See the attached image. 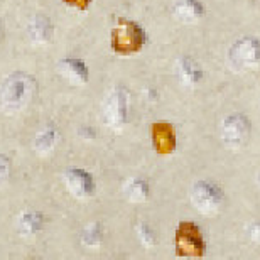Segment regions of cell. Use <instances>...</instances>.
I'll use <instances>...</instances> for the list:
<instances>
[{
	"instance_id": "ac0fdd59",
	"label": "cell",
	"mask_w": 260,
	"mask_h": 260,
	"mask_svg": "<svg viewBox=\"0 0 260 260\" xmlns=\"http://www.w3.org/2000/svg\"><path fill=\"white\" fill-rule=\"evenodd\" d=\"M137 235L140 238V242L149 248L154 247L155 242H157V237H155L154 230L147 225V223H140V225L137 226Z\"/></svg>"
},
{
	"instance_id": "5b68a950",
	"label": "cell",
	"mask_w": 260,
	"mask_h": 260,
	"mask_svg": "<svg viewBox=\"0 0 260 260\" xmlns=\"http://www.w3.org/2000/svg\"><path fill=\"white\" fill-rule=\"evenodd\" d=\"M252 125L243 113H232L221 123V140L230 150H240L248 142Z\"/></svg>"
},
{
	"instance_id": "ba28073f",
	"label": "cell",
	"mask_w": 260,
	"mask_h": 260,
	"mask_svg": "<svg viewBox=\"0 0 260 260\" xmlns=\"http://www.w3.org/2000/svg\"><path fill=\"white\" fill-rule=\"evenodd\" d=\"M64 184L66 189L75 198H90L95 194V181L90 173L85 169H68L64 173Z\"/></svg>"
},
{
	"instance_id": "6da1fadb",
	"label": "cell",
	"mask_w": 260,
	"mask_h": 260,
	"mask_svg": "<svg viewBox=\"0 0 260 260\" xmlns=\"http://www.w3.org/2000/svg\"><path fill=\"white\" fill-rule=\"evenodd\" d=\"M36 81L22 71H15L7 76L0 86V105L5 112H19L32 100Z\"/></svg>"
},
{
	"instance_id": "277c9868",
	"label": "cell",
	"mask_w": 260,
	"mask_h": 260,
	"mask_svg": "<svg viewBox=\"0 0 260 260\" xmlns=\"http://www.w3.org/2000/svg\"><path fill=\"white\" fill-rule=\"evenodd\" d=\"M223 191L211 181H198L191 188V203L198 211L206 216L216 215L223 205Z\"/></svg>"
},
{
	"instance_id": "7a4b0ae2",
	"label": "cell",
	"mask_w": 260,
	"mask_h": 260,
	"mask_svg": "<svg viewBox=\"0 0 260 260\" xmlns=\"http://www.w3.org/2000/svg\"><path fill=\"white\" fill-rule=\"evenodd\" d=\"M127 105L128 91L125 86L118 85L108 93L102 105V118L108 127L113 130H120L127 123Z\"/></svg>"
},
{
	"instance_id": "ffe728a7",
	"label": "cell",
	"mask_w": 260,
	"mask_h": 260,
	"mask_svg": "<svg viewBox=\"0 0 260 260\" xmlns=\"http://www.w3.org/2000/svg\"><path fill=\"white\" fill-rule=\"evenodd\" d=\"M9 173H10V160L5 157V155L0 154V184L5 181Z\"/></svg>"
},
{
	"instance_id": "e0dca14e",
	"label": "cell",
	"mask_w": 260,
	"mask_h": 260,
	"mask_svg": "<svg viewBox=\"0 0 260 260\" xmlns=\"http://www.w3.org/2000/svg\"><path fill=\"white\" fill-rule=\"evenodd\" d=\"M102 240H103V228L100 223H91V225H88L81 232V242L85 247L96 248L100 247Z\"/></svg>"
},
{
	"instance_id": "8fae6325",
	"label": "cell",
	"mask_w": 260,
	"mask_h": 260,
	"mask_svg": "<svg viewBox=\"0 0 260 260\" xmlns=\"http://www.w3.org/2000/svg\"><path fill=\"white\" fill-rule=\"evenodd\" d=\"M173 15L181 24H194L203 19L205 15V7L200 0H179L174 5Z\"/></svg>"
},
{
	"instance_id": "2e32d148",
	"label": "cell",
	"mask_w": 260,
	"mask_h": 260,
	"mask_svg": "<svg viewBox=\"0 0 260 260\" xmlns=\"http://www.w3.org/2000/svg\"><path fill=\"white\" fill-rule=\"evenodd\" d=\"M59 135L58 130L54 127H46L43 132H41L34 140V149L38 150L39 154H48L54 149L56 142H58Z\"/></svg>"
},
{
	"instance_id": "9a60e30c",
	"label": "cell",
	"mask_w": 260,
	"mask_h": 260,
	"mask_svg": "<svg viewBox=\"0 0 260 260\" xmlns=\"http://www.w3.org/2000/svg\"><path fill=\"white\" fill-rule=\"evenodd\" d=\"M149 184L147 181L140 178H132L127 181L125 188H123V194L128 201L132 203H142L149 198Z\"/></svg>"
},
{
	"instance_id": "4fadbf2b",
	"label": "cell",
	"mask_w": 260,
	"mask_h": 260,
	"mask_svg": "<svg viewBox=\"0 0 260 260\" xmlns=\"http://www.w3.org/2000/svg\"><path fill=\"white\" fill-rule=\"evenodd\" d=\"M154 147L160 154H173L176 149V135L174 130L168 123H155L152 128Z\"/></svg>"
},
{
	"instance_id": "52a82bcc",
	"label": "cell",
	"mask_w": 260,
	"mask_h": 260,
	"mask_svg": "<svg viewBox=\"0 0 260 260\" xmlns=\"http://www.w3.org/2000/svg\"><path fill=\"white\" fill-rule=\"evenodd\" d=\"M112 43H113V49L118 54L137 53L145 43V34L137 24L123 20L118 27L113 29Z\"/></svg>"
},
{
	"instance_id": "30bf717a",
	"label": "cell",
	"mask_w": 260,
	"mask_h": 260,
	"mask_svg": "<svg viewBox=\"0 0 260 260\" xmlns=\"http://www.w3.org/2000/svg\"><path fill=\"white\" fill-rule=\"evenodd\" d=\"M176 76H178L179 83L186 88H193L196 85H200L203 80V70L200 63L196 59H193L191 56H183L176 61L174 66Z\"/></svg>"
},
{
	"instance_id": "9c48e42d",
	"label": "cell",
	"mask_w": 260,
	"mask_h": 260,
	"mask_svg": "<svg viewBox=\"0 0 260 260\" xmlns=\"http://www.w3.org/2000/svg\"><path fill=\"white\" fill-rule=\"evenodd\" d=\"M58 73L61 78L70 83L73 86H83L86 85L90 80V71L88 66L85 64V61L78 59V58H66L58 64Z\"/></svg>"
},
{
	"instance_id": "7c38bea8",
	"label": "cell",
	"mask_w": 260,
	"mask_h": 260,
	"mask_svg": "<svg viewBox=\"0 0 260 260\" xmlns=\"http://www.w3.org/2000/svg\"><path fill=\"white\" fill-rule=\"evenodd\" d=\"M27 36L34 44H48L53 38V24L44 15H36L27 25Z\"/></svg>"
},
{
	"instance_id": "d6986e66",
	"label": "cell",
	"mask_w": 260,
	"mask_h": 260,
	"mask_svg": "<svg viewBox=\"0 0 260 260\" xmlns=\"http://www.w3.org/2000/svg\"><path fill=\"white\" fill-rule=\"evenodd\" d=\"M248 238H250V242H253L255 245L260 247V221H255L252 223L250 226H248Z\"/></svg>"
},
{
	"instance_id": "8992f818",
	"label": "cell",
	"mask_w": 260,
	"mask_h": 260,
	"mask_svg": "<svg viewBox=\"0 0 260 260\" xmlns=\"http://www.w3.org/2000/svg\"><path fill=\"white\" fill-rule=\"evenodd\" d=\"M228 59L235 70H247L260 64V39L242 38L232 44L228 51Z\"/></svg>"
},
{
	"instance_id": "44dd1931",
	"label": "cell",
	"mask_w": 260,
	"mask_h": 260,
	"mask_svg": "<svg viewBox=\"0 0 260 260\" xmlns=\"http://www.w3.org/2000/svg\"><path fill=\"white\" fill-rule=\"evenodd\" d=\"M257 183H258V186H260V173H258V176H257Z\"/></svg>"
},
{
	"instance_id": "5bb4252c",
	"label": "cell",
	"mask_w": 260,
	"mask_h": 260,
	"mask_svg": "<svg viewBox=\"0 0 260 260\" xmlns=\"http://www.w3.org/2000/svg\"><path fill=\"white\" fill-rule=\"evenodd\" d=\"M43 226H44V216L36 211H25L17 220L19 233L24 237L34 235V233H38Z\"/></svg>"
},
{
	"instance_id": "3957f363",
	"label": "cell",
	"mask_w": 260,
	"mask_h": 260,
	"mask_svg": "<svg viewBox=\"0 0 260 260\" xmlns=\"http://www.w3.org/2000/svg\"><path fill=\"white\" fill-rule=\"evenodd\" d=\"M176 252L181 257H203L206 253V243L200 226L193 221H183L176 230Z\"/></svg>"
}]
</instances>
